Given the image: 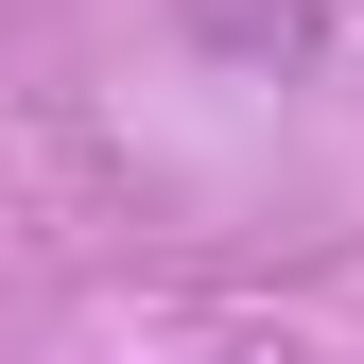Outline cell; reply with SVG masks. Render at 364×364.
Here are the masks:
<instances>
[{"label":"cell","mask_w":364,"mask_h":364,"mask_svg":"<svg viewBox=\"0 0 364 364\" xmlns=\"http://www.w3.org/2000/svg\"><path fill=\"white\" fill-rule=\"evenodd\" d=\"M191 18L225 35V53H312V18H295V0H191Z\"/></svg>","instance_id":"obj_1"}]
</instances>
